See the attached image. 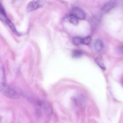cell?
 Wrapping results in <instances>:
<instances>
[{"instance_id":"1","label":"cell","mask_w":123,"mask_h":123,"mask_svg":"<svg viewBox=\"0 0 123 123\" xmlns=\"http://www.w3.org/2000/svg\"><path fill=\"white\" fill-rule=\"evenodd\" d=\"M0 92L3 95L13 99H17L19 98L18 94L12 88L8 86L6 82L0 83Z\"/></svg>"},{"instance_id":"2","label":"cell","mask_w":123,"mask_h":123,"mask_svg":"<svg viewBox=\"0 0 123 123\" xmlns=\"http://www.w3.org/2000/svg\"><path fill=\"white\" fill-rule=\"evenodd\" d=\"M36 112L38 116L41 117L43 114H50L52 113V110L49 105L45 102L40 101L37 103Z\"/></svg>"},{"instance_id":"3","label":"cell","mask_w":123,"mask_h":123,"mask_svg":"<svg viewBox=\"0 0 123 123\" xmlns=\"http://www.w3.org/2000/svg\"><path fill=\"white\" fill-rule=\"evenodd\" d=\"M45 3V0H34L28 4L27 7L28 12H31L42 7Z\"/></svg>"},{"instance_id":"4","label":"cell","mask_w":123,"mask_h":123,"mask_svg":"<svg viewBox=\"0 0 123 123\" xmlns=\"http://www.w3.org/2000/svg\"><path fill=\"white\" fill-rule=\"evenodd\" d=\"M71 14H73L80 20H84L86 18V14L84 12L82 9L78 7H75L72 9Z\"/></svg>"},{"instance_id":"5","label":"cell","mask_w":123,"mask_h":123,"mask_svg":"<svg viewBox=\"0 0 123 123\" xmlns=\"http://www.w3.org/2000/svg\"><path fill=\"white\" fill-rule=\"evenodd\" d=\"M117 1L116 0H112L107 2L102 8V13L105 14L110 11L116 6Z\"/></svg>"},{"instance_id":"6","label":"cell","mask_w":123,"mask_h":123,"mask_svg":"<svg viewBox=\"0 0 123 123\" xmlns=\"http://www.w3.org/2000/svg\"><path fill=\"white\" fill-rule=\"evenodd\" d=\"M94 47L97 52H101L104 48L103 42L100 39H96L94 42Z\"/></svg>"},{"instance_id":"7","label":"cell","mask_w":123,"mask_h":123,"mask_svg":"<svg viewBox=\"0 0 123 123\" xmlns=\"http://www.w3.org/2000/svg\"><path fill=\"white\" fill-rule=\"evenodd\" d=\"M69 20V21L73 24L74 25H77L78 22V19L74 16L73 14H71L68 17Z\"/></svg>"},{"instance_id":"8","label":"cell","mask_w":123,"mask_h":123,"mask_svg":"<svg viewBox=\"0 0 123 123\" xmlns=\"http://www.w3.org/2000/svg\"><path fill=\"white\" fill-rule=\"evenodd\" d=\"M83 53L79 50L76 49L73 50L71 53L72 57L74 58H79L82 56Z\"/></svg>"},{"instance_id":"9","label":"cell","mask_w":123,"mask_h":123,"mask_svg":"<svg viewBox=\"0 0 123 123\" xmlns=\"http://www.w3.org/2000/svg\"><path fill=\"white\" fill-rule=\"evenodd\" d=\"M96 62L99 66L103 70H105L106 69L104 63L103 61V59L101 57H98L96 59Z\"/></svg>"},{"instance_id":"10","label":"cell","mask_w":123,"mask_h":123,"mask_svg":"<svg viewBox=\"0 0 123 123\" xmlns=\"http://www.w3.org/2000/svg\"><path fill=\"white\" fill-rule=\"evenodd\" d=\"M73 42L76 45H79L82 44V38L76 37L73 39Z\"/></svg>"},{"instance_id":"11","label":"cell","mask_w":123,"mask_h":123,"mask_svg":"<svg viewBox=\"0 0 123 123\" xmlns=\"http://www.w3.org/2000/svg\"><path fill=\"white\" fill-rule=\"evenodd\" d=\"M91 41V38L90 37H87L82 38V44L87 45L89 44Z\"/></svg>"},{"instance_id":"12","label":"cell","mask_w":123,"mask_h":123,"mask_svg":"<svg viewBox=\"0 0 123 123\" xmlns=\"http://www.w3.org/2000/svg\"><path fill=\"white\" fill-rule=\"evenodd\" d=\"M118 51L120 53L123 54V45L119 47L118 49Z\"/></svg>"}]
</instances>
